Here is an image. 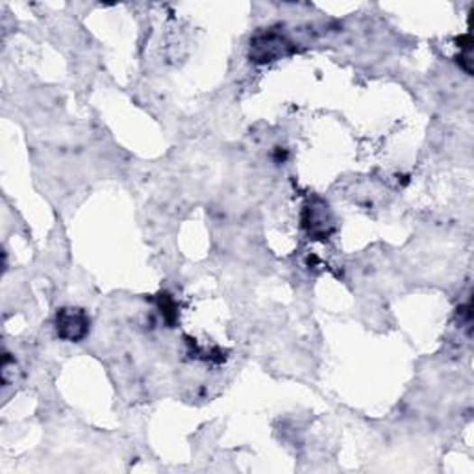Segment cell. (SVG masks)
<instances>
[{
  "label": "cell",
  "mask_w": 474,
  "mask_h": 474,
  "mask_svg": "<svg viewBox=\"0 0 474 474\" xmlns=\"http://www.w3.org/2000/svg\"><path fill=\"white\" fill-rule=\"evenodd\" d=\"M295 52V45L291 42L287 35L276 28H269L264 32H258L250 40V49H248V58L250 61L265 65L271 61L283 60Z\"/></svg>",
  "instance_id": "cell-1"
},
{
  "label": "cell",
  "mask_w": 474,
  "mask_h": 474,
  "mask_svg": "<svg viewBox=\"0 0 474 474\" xmlns=\"http://www.w3.org/2000/svg\"><path fill=\"white\" fill-rule=\"evenodd\" d=\"M56 334L69 343L84 341L89 334V315L80 308H61L56 313Z\"/></svg>",
  "instance_id": "cell-2"
},
{
  "label": "cell",
  "mask_w": 474,
  "mask_h": 474,
  "mask_svg": "<svg viewBox=\"0 0 474 474\" xmlns=\"http://www.w3.org/2000/svg\"><path fill=\"white\" fill-rule=\"evenodd\" d=\"M302 227L315 239L330 236L334 232V215L330 206L322 199L310 200L302 209Z\"/></svg>",
  "instance_id": "cell-3"
},
{
  "label": "cell",
  "mask_w": 474,
  "mask_h": 474,
  "mask_svg": "<svg viewBox=\"0 0 474 474\" xmlns=\"http://www.w3.org/2000/svg\"><path fill=\"white\" fill-rule=\"evenodd\" d=\"M158 304H160V310H162L163 319H165L169 324H172V322L176 321V317H178V306H176L174 299H172L171 295H167V293H162L160 299H158Z\"/></svg>",
  "instance_id": "cell-4"
}]
</instances>
